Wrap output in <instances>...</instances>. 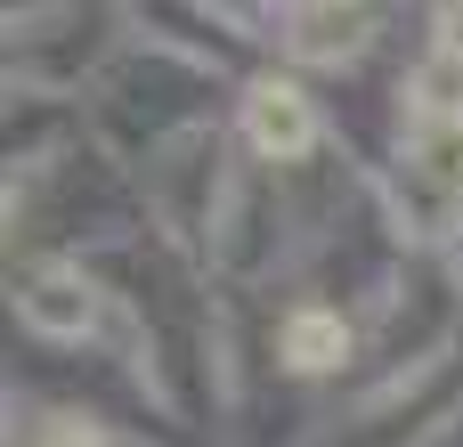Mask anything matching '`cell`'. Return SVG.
Instances as JSON below:
<instances>
[{
	"mask_svg": "<svg viewBox=\"0 0 463 447\" xmlns=\"http://www.w3.org/2000/svg\"><path fill=\"white\" fill-rule=\"evenodd\" d=\"M33 447H106V432H98L90 415H41Z\"/></svg>",
	"mask_w": 463,
	"mask_h": 447,
	"instance_id": "52a82bcc",
	"label": "cell"
},
{
	"mask_svg": "<svg viewBox=\"0 0 463 447\" xmlns=\"http://www.w3.org/2000/svg\"><path fill=\"white\" fill-rule=\"evenodd\" d=\"M277 358L293 366V375H334V366H350V326H342V309H285V326H277Z\"/></svg>",
	"mask_w": 463,
	"mask_h": 447,
	"instance_id": "8992f818",
	"label": "cell"
},
{
	"mask_svg": "<svg viewBox=\"0 0 463 447\" xmlns=\"http://www.w3.org/2000/svg\"><path fill=\"white\" fill-rule=\"evenodd\" d=\"M399 163H407V179H423V187L456 212L463 204V114H407Z\"/></svg>",
	"mask_w": 463,
	"mask_h": 447,
	"instance_id": "5b68a950",
	"label": "cell"
},
{
	"mask_svg": "<svg viewBox=\"0 0 463 447\" xmlns=\"http://www.w3.org/2000/svg\"><path fill=\"white\" fill-rule=\"evenodd\" d=\"M317 138H326V122H317V106H309L301 81L260 73L244 90V147L260 163H301V155H317Z\"/></svg>",
	"mask_w": 463,
	"mask_h": 447,
	"instance_id": "3957f363",
	"label": "cell"
},
{
	"mask_svg": "<svg viewBox=\"0 0 463 447\" xmlns=\"http://www.w3.org/2000/svg\"><path fill=\"white\" fill-rule=\"evenodd\" d=\"M456 285H463V220H456Z\"/></svg>",
	"mask_w": 463,
	"mask_h": 447,
	"instance_id": "9c48e42d",
	"label": "cell"
},
{
	"mask_svg": "<svg viewBox=\"0 0 463 447\" xmlns=\"http://www.w3.org/2000/svg\"><path fill=\"white\" fill-rule=\"evenodd\" d=\"M439 49L463 57V8H439Z\"/></svg>",
	"mask_w": 463,
	"mask_h": 447,
	"instance_id": "ba28073f",
	"label": "cell"
},
{
	"mask_svg": "<svg viewBox=\"0 0 463 447\" xmlns=\"http://www.w3.org/2000/svg\"><path fill=\"white\" fill-rule=\"evenodd\" d=\"M228 163H220V130L212 122H187L179 138L146 147V212L171 244H212L220 236V204H228Z\"/></svg>",
	"mask_w": 463,
	"mask_h": 447,
	"instance_id": "6da1fadb",
	"label": "cell"
},
{
	"mask_svg": "<svg viewBox=\"0 0 463 447\" xmlns=\"http://www.w3.org/2000/svg\"><path fill=\"white\" fill-rule=\"evenodd\" d=\"M277 41H285V57L293 65H350V57H366V41H374V8H285L277 16Z\"/></svg>",
	"mask_w": 463,
	"mask_h": 447,
	"instance_id": "277c9868",
	"label": "cell"
},
{
	"mask_svg": "<svg viewBox=\"0 0 463 447\" xmlns=\"http://www.w3.org/2000/svg\"><path fill=\"white\" fill-rule=\"evenodd\" d=\"M16 318L41 342H90L98 334V277L81 261H41L16 277Z\"/></svg>",
	"mask_w": 463,
	"mask_h": 447,
	"instance_id": "7a4b0ae2",
	"label": "cell"
}]
</instances>
